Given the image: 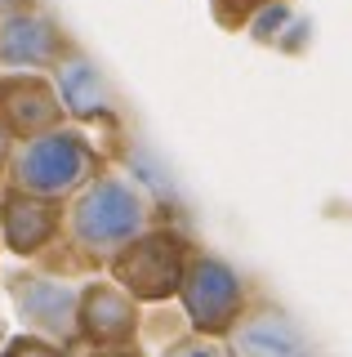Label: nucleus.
Wrapping results in <instances>:
<instances>
[{
  "instance_id": "obj_1",
  "label": "nucleus",
  "mask_w": 352,
  "mask_h": 357,
  "mask_svg": "<svg viewBox=\"0 0 352 357\" xmlns=\"http://www.w3.org/2000/svg\"><path fill=\"white\" fill-rule=\"evenodd\" d=\"M147 228H157V206L129 174L107 170L90 188H81L67 201L63 219V255H67V277L76 273H107L125 245H134Z\"/></svg>"
},
{
  "instance_id": "obj_2",
  "label": "nucleus",
  "mask_w": 352,
  "mask_h": 357,
  "mask_svg": "<svg viewBox=\"0 0 352 357\" xmlns=\"http://www.w3.org/2000/svg\"><path fill=\"white\" fill-rule=\"evenodd\" d=\"M107 156L98 152L90 130L81 126H58L31 143H18V156L9 165V183L18 192L49 197V201H72L81 188H90L98 174H107Z\"/></svg>"
},
{
  "instance_id": "obj_3",
  "label": "nucleus",
  "mask_w": 352,
  "mask_h": 357,
  "mask_svg": "<svg viewBox=\"0 0 352 357\" xmlns=\"http://www.w3.org/2000/svg\"><path fill=\"white\" fill-rule=\"evenodd\" d=\"M192 255H196V245L188 241V232L170 228V223H157V228H147L134 245H125V250L107 264V277H112L125 295H134L143 308L170 304L183 290Z\"/></svg>"
},
{
  "instance_id": "obj_4",
  "label": "nucleus",
  "mask_w": 352,
  "mask_h": 357,
  "mask_svg": "<svg viewBox=\"0 0 352 357\" xmlns=\"http://www.w3.org/2000/svg\"><path fill=\"white\" fill-rule=\"evenodd\" d=\"M250 304H255V290L241 277V268H232L223 255L196 245L188 277H183V290H179V308H183L188 331L210 335V340H227Z\"/></svg>"
},
{
  "instance_id": "obj_5",
  "label": "nucleus",
  "mask_w": 352,
  "mask_h": 357,
  "mask_svg": "<svg viewBox=\"0 0 352 357\" xmlns=\"http://www.w3.org/2000/svg\"><path fill=\"white\" fill-rule=\"evenodd\" d=\"M14 317L23 321L27 335L54 340L63 349H81V331H76V312H81V286L67 277H54L45 268H23V273L5 277Z\"/></svg>"
},
{
  "instance_id": "obj_6",
  "label": "nucleus",
  "mask_w": 352,
  "mask_h": 357,
  "mask_svg": "<svg viewBox=\"0 0 352 357\" xmlns=\"http://www.w3.org/2000/svg\"><path fill=\"white\" fill-rule=\"evenodd\" d=\"M81 50L49 9L31 5L0 22V67L5 72H45L54 76L63 59Z\"/></svg>"
},
{
  "instance_id": "obj_7",
  "label": "nucleus",
  "mask_w": 352,
  "mask_h": 357,
  "mask_svg": "<svg viewBox=\"0 0 352 357\" xmlns=\"http://www.w3.org/2000/svg\"><path fill=\"white\" fill-rule=\"evenodd\" d=\"M76 331H81V353L90 349H120V344H138L143 331V304L125 295L107 273L81 282V312H76Z\"/></svg>"
},
{
  "instance_id": "obj_8",
  "label": "nucleus",
  "mask_w": 352,
  "mask_h": 357,
  "mask_svg": "<svg viewBox=\"0 0 352 357\" xmlns=\"http://www.w3.org/2000/svg\"><path fill=\"white\" fill-rule=\"evenodd\" d=\"M63 219H67V201L0 188V237H5V250L14 259L40 264L63 241Z\"/></svg>"
},
{
  "instance_id": "obj_9",
  "label": "nucleus",
  "mask_w": 352,
  "mask_h": 357,
  "mask_svg": "<svg viewBox=\"0 0 352 357\" xmlns=\"http://www.w3.org/2000/svg\"><path fill=\"white\" fill-rule=\"evenodd\" d=\"M0 116L18 143H31L40 134L67 126L58 85L45 72H0Z\"/></svg>"
},
{
  "instance_id": "obj_10",
  "label": "nucleus",
  "mask_w": 352,
  "mask_h": 357,
  "mask_svg": "<svg viewBox=\"0 0 352 357\" xmlns=\"http://www.w3.org/2000/svg\"><path fill=\"white\" fill-rule=\"evenodd\" d=\"M227 349H232V357H317L299 317H290L268 295H255V304L227 335Z\"/></svg>"
},
{
  "instance_id": "obj_11",
  "label": "nucleus",
  "mask_w": 352,
  "mask_h": 357,
  "mask_svg": "<svg viewBox=\"0 0 352 357\" xmlns=\"http://www.w3.org/2000/svg\"><path fill=\"white\" fill-rule=\"evenodd\" d=\"M54 85H58L63 112H67L72 126L90 130V126H107V121L120 116L116 89L107 85V76L90 63V54H85V50H76L72 59L58 63V72H54Z\"/></svg>"
},
{
  "instance_id": "obj_12",
  "label": "nucleus",
  "mask_w": 352,
  "mask_h": 357,
  "mask_svg": "<svg viewBox=\"0 0 352 357\" xmlns=\"http://www.w3.org/2000/svg\"><path fill=\"white\" fill-rule=\"evenodd\" d=\"M277 5H281V0H210L214 22H218V27H227V31L250 27L263 9H277Z\"/></svg>"
},
{
  "instance_id": "obj_13",
  "label": "nucleus",
  "mask_w": 352,
  "mask_h": 357,
  "mask_svg": "<svg viewBox=\"0 0 352 357\" xmlns=\"http://www.w3.org/2000/svg\"><path fill=\"white\" fill-rule=\"evenodd\" d=\"M157 357H232V349H227V340H210V335H179V340L161 344Z\"/></svg>"
},
{
  "instance_id": "obj_14",
  "label": "nucleus",
  "mask_w": 352,
  "mask_h": 357,
  "mask_svg": "<svg viewBox=\"0 0 352 357\" xmlns=\"http://www.w3.org/2000/svg\"><path fill=\"white\" fill-rule=\"evenodd\" d=\"M0 357H81V349H63V344H54V340H40V335L18 331L14 340L5 344Z\"/></svg>"
},
{
  "instance_id": "obj_15",
  "label": "nucleus",
  "mask_w": 352,
  "mask_h": 357,
  "mask_svg": "<svg viewBox=\"0 0 352 357\" xmlns=\"http://www.w3.org/2000/svg\"><path fill=\"white\" fill-rule=\"evenodd\" d=\"M14 156H18V139H14V130L5 126V116H0V188L9 183V165H14Z\"/></svg>"
},
{
  "instance_id": "obj_16",
  "label": "nucleus",
  "mask_w": 352,
  "mask_h": 357,
  "mask_svg": "<svg viewBox=\"0 0 352 357\" xmlns=\"http://www.w3.org/2000/svg\"><path fill=\"white\" fill-rule=\"evenodd\" d=\"M81 357H152V353L143 349V344H120V349H90Z\"/></svg>"
},
{
  "instance_id": "obj_17",
  "label": "nucleus",
  "mask_w": 352,
  "mask_h": 357,
  "mask_svg": "<svg viewBox=\"0 0 352 357\" xmlns=\"http://www.w3.org/2000/svg\"><path fill=\"white\" fill-rule=\"evenodd\" d=\"M36 0H0V22H5L9 14H18V9H31Z\"/></svg>"
},
{
  "instance_id": "obj_18",
  "label": "nucleus",
  "mask_w": 352,
  "mask_h": 357,
  "mask_svg": "<svg viewBox=\"0 0 352 357\" xmlns=\"http://www.w3.org/2000/svg\"><path fill=\"white\" fill-rule=\"evenodd\" d=\"M9 340H14V331H9V317L0 312V353H5V344H9Z\"/></svg>"
},
{
  "instance_id": "obj_19",
  "label": "nucleus",
  "mask_w": 352,
  "mask_h": 357,
  "mask_svg": "<svg viewBox=\"0 0 352 357\" xmlns=\"http://www.w3.org/2000/svg\"><path fill=\"white\" fill-rule=\"evenodd\" d=\"M0 250H5V237H0Z\"/></svg>"
}]
</instances>
